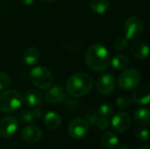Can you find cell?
<instances>
[{
    "mask_svg": "<svg viewBox=\"0 0 150 149\" xmlns=\"http://www.w3.org/2000/svg\"><path fill=\"white\" fill-rule=\"evenodd\" d=\"M85 63L95 72L105 71L110 65V57L106 47L101 44L91 45L85 53Z\"/></svg>",
    "mask_w": 150,
    "mask_h": 149,
    "instance_id": "6da1fadb",
    "label": "cell"
},
{
    "mask_svg": "<svg viewBox=\"0 0 150 149\" xmlns=\"http://www.w3.org/2000/svg\"><path fill=\"white\" fill-rule=\"evenodd\" d=\"M93 86L91 76L85 73H76L67 82V91L73 97H81L88 94Z\"/></svg>",
    "mask_w": 150,
    "mask_h": 149,
    "instance_id": "7a4b0ae2",
    "label": "cell"
},
{
    "mask_svg": "<svg viewBox=\"0 0 150 149\" xmlns=\"http://www.w3.org/2000/svg\"><path fill=\"white\" fill-rule=\"evenodd\" d=\"M23 103V96L17 90H8L0 94V112H14L22 106Z\"/></svg>",
    "mask_w": 150,
    "mask_h": 149,
    "instance_id": "3957f363",
    "label": "cell"
},
{
    "mask_svg": "<svg viewBox=\"0 0 150 149\" xmlns=\"http://www.w3.org/2000/svg\"><path fill=\"white\" fill-rule=\"evenodd\" d=\"M30 80L39 89H49L53 84V75L50 70L45 67L38 66L31 69Z\"/></svg>",
    "mask_w": 150,
    "mask_h": 149,
    "instance_id": "277c9868",
    "label": "cell"
},
{
    "mask_svg": "<svg viewBox=\"0 0 150 149\" xmlns=\"http://www.w3.org/2000/svg\"><path fill=\"white\" fill-rule=\"evenodd\" d=\"M142 81L140 72L135 68H127L120 73L118 78V85L123 90L135 89Z\"/></svg>",
    "mask_w": 150,
    "mask_h": 149,
    "instance_id": "5b68a950",
    "label": "cell"
},
{
    "mask_svg": "<svg viewBox=\"0 0 150 149\" xmlns=\"http://www.w3.org/2000/svg\"><path fill=\"white\" fill-rule=\"evenodd\" d=\"M144 31L142 21L137 17H130L124 25V36L127 40L139 39Z\"/></svg>",
    "mask_w": 150,
    "mask_h": 149,
    "instance_id": "8992f818",
    "label": "cell"
},
{
    "mask_svg": "<svg viewBox=\"0 0 150 149\" xmlns=\"http://www.w3.org/2000/svg\"><path fill=\"white\" fill-rule=\"evenodd\" d=\"M96 87L98 91L102 95L112 94L116 88L115 76L111 73H106L100 76L96 83Z\"/></svg>",
    "mask_w": 150,
    "mask_h": 149,
    "instance_id": "52a82bcc",
    "label": "cell"
},
{
    "mask_svg": "<svg viewBox=\"0 0 150 149\" xmlns=\"http://www.w3.org/2000/svg\"><path fill=\"white\" fill-rule=\"evenodd\" d=\"M89 130V125L85 119L81 118L74 119L69 125V134L71 138L80 140L83 138Z\"/></svg>",
    "mask_w": 150,
    "mask_h": 149,
    "instance_id": "ba28073f",
    "label": "cell"
},
{
    "mask_svg": "<svg viewBox=\"0 0 150 149\" xmlns=\"http://www.w3.org/2000/svg\"><path fill=\"white\" fill-rule=\"evenodd\" d=\"M111 125L116 133H125L131 126L130 115L125 112H120L112 117Z\"/></svg>",
    "mask_w": 150,
    "mask_h": 149,
    "instance_id": "9c48e42d",
    "label": "cell"
},
{
    "mask_svg": "<svg viewBox=\"0 0 150 149\" xmlns=\"http://www.w3.org/2000/svg\"><path fill=\"white\" fill-rule=\"evenodd\" d=\"M18 128V122L11 116L4 117L0 120V135L3 138L11 137Z\"/></svg>",
    "mask_w": 150,
    "mask_h": 149,
    "instance_id": "30bf717a",
    "label": "cell"
},
{
    "mask_svg": "<svg viewBox=\"0 0 150 149\" xmlns=\"http://www.w3.org/2000/svg\"><path fill=\"white\" fill-rule=\"evenodd\" d=\"M150 101V86L148 83L138 85L132 95V102L138 105H148Z\"/></svg>",
    "mask_w": 150,
    "mask_h": 149,
    "instance_id": "8fae6325",
    "label": "cell"
},
{
    "mask_svg": "<svg viewBox=\"0 0 150 149\" xmlns=\"http://www.w3.org/2000/svg\"><path fill=\"white\" fill-rule=\"evenodd\" d=\"M46 101L50 105H58L66 99L65 90L60 85H54L50 88L45 96Z\"/></svg>",
    "mask_w": 150,
    "mask_h": 149,
    "instance_id": "7c38bea8",
    "label": "cell"
},
{
    "mask_svg": "<svg viewBox=\"0 0 150 149\" xmlns=\"http://www.w3.org/2000/svg\"><path fill=\"white\" fill-rule=\"evenodd\" d=\"M21 136L25 141L27 142H36L40 141L42 137V132L40 128L34 126H25L21 132Z\"/></svg>",
    "mask_w": 150,
    "mask_h": 149,
    "instance_id": "4fadbf2b",
    "label": "cell"
},
{
    "mask_svg": "<svg viewBox=\"0 0 150 149\" xmlns=\"http://www.w3.org/2000/svg\"><path fill=\"white\" fill-rule=\"evenodd\" d=\"M131 53L135 58L143 60L149 56V48L146 43L141 41H135L131 46Z\"/></svg>",
    "mask_w": 150,
    "mask_h": 149,
    "instance_id": "5bb4252c",
    "label": "cell"
},
{
    "mask_svg": "<svg viewBox=\"0 0 150 149\" xmlns=\"http://www.w3.org/2000/svg\"><path fill=\"white\" fill-rule=\"evenodd\" d=\"M150 119V112L148 108H139L134 112V122L139 127L146 126Z\"/></svg>",
    "mask_w": 150,
    "mask_h": 149,
    "instance_id": "9a60e30c",
    "label": "cell"
},
{
    "mask_svg": "<svg viewBox=\"0 0 150 149\" xmlns=\"http://www.w3.org/2000/svg\"><path fill=\"white\" fill-rule=\"evenodd\" d=\"M44 123L49 130H57L62 125V119L58 113L48 112L44 117Z\"/></svg>",
    "mask_w": 150,
    "mask_h": 149,
    "instance_id": "2e32d148",
    "label": "cell"
},
{
    "mask_svg": "<svg viewBox=\"0 0 150 149\" xmlns=\"http://www.w3.org/2000/svg\"><path fill=\"white\" fill-rule=\"evenodd\" d=\"M23 98H24V102L30 107H38L42 103L41 95L38 91L33 90L25 92Z\"/></svg>",
    "mask_w": 150,
    "mask_h": 149,
    "instance_id": "e0dca14e",
    "label": "cell"
},
{
    "mask_svg": "<svg viewBox=\"0 0 150 149\" xmlns=\"http://www.w3.org/2000/svg\"><path fill=\"white\" fill-rule=\"evenodd\" d=\"M89 5L90 9L93 12L97 14H103L109 10L110 3L108 0H91Z\"/></svg>",
    "mask_w": 150,
    "mask_h": 149,
    "instance_id": "ac0fdd59",
    "label": "cell"
},
{
    "mask_svg": "<svg viewBox=\"0 0 150 149\" xmlns=\"http://www.w3.org/2000/svg\"><path fill=\"white\" fill-rule=\"evenodd\" d=\"M40 58V53L39 50L36 47H31L29 48H27L23 55V60L25 62L26 65L32 66L34 65Z\"/></svg>",
    "mask_w": 150,
    "mask_h": 149,
    "instance_id": "d6986e66",
    "label": "cell"
},
{
    "mask_svg": "<svg viewBox=\"0 0 150 149\" xmlns=\"http://www.w3.org/2000/svg\"><path fill=\"white\" fill-rule=\"evenodd\" d=\"M119 143L117 135L112 132L105 133L101 139V145L105 149H113Z\"/></svg>",
    "mask_w": 150,
    "mask_h": 149,
    "instance_id": "ffe728a7",
    "label": "cell"
},
{
    "mask_svg": "<svg viewBox=\"0 0 150 149\" xmlns=\"http://www.w3.org/2000/svg\"><path fill=\"white\" fill-rule=\"evenodd\" d=\"M128 63L129 60L125 54H117L112 60V66L116 70H122L126 68Z\"/></svg>",
    "mask_w": 150,
    "mask_h": 149,
    "instance_id": "44dd1931",
    "label": "cell"
},
{
    "mask_svg": "<svg viewBox=\"0 0 150 149\" xmlns=\"http://www.w3.org/2000/svg\"><path fill=\"white\" fill-rule=\"evenodd\" d=\"M98 114L101 117H105V118H107V117H110L112 112H113V108L111 105L109 104H103L101 105L98 108V111H97Z\"/></svg>",
    "mask_w": 150,
    "mask_h": 149,
    "instance_id": "7402d4cb",
    "label": "cell"
},
{
    "mask_svg": "<svg viewBox=\"0 0 150 149\" xmlns=\"http://www.w3.org/2000/svg\"><path fill=\"white\" fill-rule=\"evenodd\" d=\"M134 137L136 138L137 141L141 142H145L149 141V130L143 127H140L134 132Z\"/></svg>",
    "mask_w": 150,
    "mask_h": 149,
    "instance_id": "603a6c76",
    "label": "cell"
},
{
    "mask_svg": "<svg viewBox=\"0 0 150 149\" xmlns=\"http://www.w3.org/2000/svg\"><path fill=\"white\" fill-rule=\"evenodd\" d=\"M132 104V99L127 96H120L116 100V105L120 109H127Z\"/></svg>",
    "mask_w": 150,
    "mask_h": 149,
    "instance_id": "cb8c5ba5",
    "label": "cell"
},
{
    "mask_svg": "<svg viewBox=\"0 0 150 149\" xmlns=\"http://www.w3.org/2000/svg\"><path fill=\"white\" fill-rule=\"evenodd\" d=\"M98 119V112H94V111H90L86 113L85 115V120L86 122L88 123V125H91V126H96V123H97V120Z\"/></svg>",
    "mask_w": 150,
    "mask_h": 149,
    "instance_id": "d4e9b609",
    "label": "cell"
},
{
    "mask_svg": "<svg viewBox=\"0 0 150 149\" xmlns=\"http://www.w3.org/2000/svg\"><path fill=\"white\" fill-rule=\"evenodd\" d=\"M10 83H11L10 76L4 72H0V91L8 88Z\"/></svg>",
    "mask_w": 150,
    "mask_h": 149,
    "instance_id": "484cf974",
    "label": "cell"
},
{
    "mask_svg": "<svg viewBox=\"0 0 150 149\" xmlns=\"http://www.w3.org/2000/svg\"><path fill=\"white\" fill-rule=\"evenodd\" d=\"M127 39L125 37V36H120L119 37L115 42H114V47L118 50V51H120V50H123L127 45Z\"/></svg>",
    "mask_w": 150,
    "mask_h": 149,
    "instance_id": "4316f807",
    "label": "cell"
},
{
    "mask_svg": "<svg viewBox=\"0 0 150 149\" xmlns=\"http://www.w3.org/2000/svg\"><path fill=\"white\" fill-rule=\"evenodd\" d=\"M96 126L101 129V130H105L109 127L110 126V120L107 119V118H105V117H101L99 119H98L97 120V123H96Z\"/></svg>",
    "mask_w": 150,
    "mask_h": 149,
    "instance_id": "83f0119b",
    "label": "cell"
},
{
    "mask_svg": "<svg viewBox=\"0 0 150 149\" xmlns=\"http://www.w3.org/2000/svg\"><path fill=\"white\" fill-rule=\"evenodd\" d=\"M20 119L23 122H25V123L34 121V118H33L32 111H25V112H23L21 113V115H20Z\"/></svg>",
    "mask_w": 150,
    "mask_h": 149,
    "instance_id": "f1b7e54d",
    "label": "cell"
},
{
    "mask_svg": "<svg viewBox=\"0 0 150 149\" xmlns=\"http://www.w3.org/2000/svg\"><path fill=\"white\" fill-rule=\"evenodd\" d=\"M33 112V118H34V120L36 119H40L41 117L43 116V112L40 109H34L32 111Z\"/></svg>",
    "mask_w": 150,
    "mask_h": 149,
    "instance_id": "f546056e",
    "label": "cell"
},
{
    "mask_svg": "<svg viewBox=\"0 0 150 149\" xmlns=\"http://www.w3.org/2000/svg\"><path fill=\"white\" fill-rule=\"evenodd\" d=\"M21 1H22V3H23L24 4H25V5H31V4H33V2H34V0H21Z\"/></svg>",
    "mask_w": 150,
    "mask_h": 149,
    "instance_id": "4dcf8cb0",
    "label": "cell"
},
{
    "mask_svg": "<svg viewBox=\"0 0 150 149\" xmlns=\"http://www.w3.org/2000/svg\"><path fill=\"white\" fill-rule=\"evenodd\" d=\"M119 149H132L130 147H128V146H126V145H122V146H120Z\"/></svg>",
    "mask_w": 150,
    "mask_h": 149,
    "instance_id": "1f68e13d",
    "label": "cell"
},
{
    "mask_svg": "<svg viewBox=\"0 0 150 149\" xmlns=\"http://www.w3.org/2000/svg\"><path fill=\"white\" fill-rule=\"evenodd\" d=\"M42 2H45V3H53L56 0H41Z\"/></svg>",
    "mask_w": 150,
    "mask_h": 149,
    "instance_id": "d6a6232c",
    "label": "cell"
},
{
    "mask_svg": "<svg viewBox=\"0 0 150 149\" xmlns=\"http://www.w3.org/2000/svg\"><path fill=\"white\" fill-rule=\"evenodd\" d=\"M135 149H149V147H141V148H138Z\"/></svg>",
    "mask_w": 150,
    "mask_h": 149,
    "instance_id": "836d02e7",
    "label": "cell"
}]
</instances>
